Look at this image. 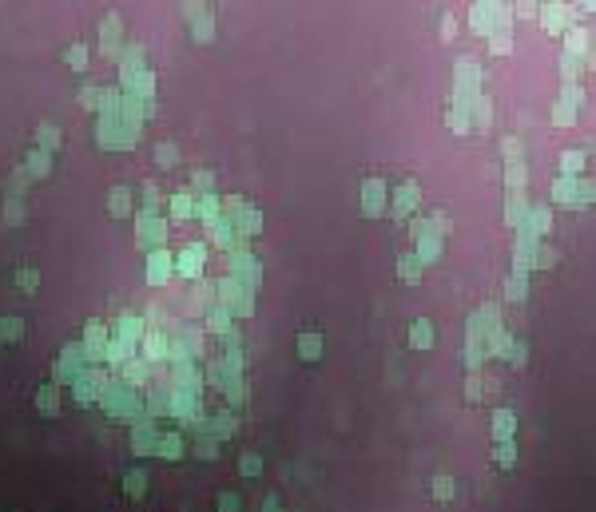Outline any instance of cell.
<instances>
[{"label":"cell","instance_id":"obj_1","mask_svg":"<svg viewBox=\"0 0 596 512\" xmlns=\"http://www.w3.org/2000/svg\"><path fill=\"white\" fill-rule=\"evenodd\" d=\"M108 382H112V373H108L104 366H88L80 377L72 382V397H76V405H84V409H88V405H96L99 393L108 389Z\"/></svg>","mask_w":596,"mask_h":512},{"label":"cell","instance_id":"obj_2","mask_svg":"<svg viewBox=\"0 0 596 512\" xmlns=\"http://www.w3.org/2000/svg\"><path fill=\"white\" fill-rule=\"evenodd\" d=\"M219 306L231 310V318H247V314H255V290H247L239 278H223L219 282Z\"/></svg>","mask_w":596,"mask_h":512},{"label":"cell","instance_id":"obj_3","mask_svg":"<svg viewBox=\"0 0 596 512\" xmlns=\"http://www.w3.org/2000/svg\"><path fill=\"white\" fill-rule=\"evenodd\" d=\"M160 421L155 417H140V421H131L128 425V437H131V453L135 457H155V445H160Z\"/></svg>","mask_w":596,"mask_h":512},{"label":"cell","instance_id":"obj_4","mask_svg":"<svg viewBox=\"0 0 596 512\" xmlns=\"http://www.w3.org/2000/svg\"><path fill=\"white\" fill-rule=\"evenodd\" d=\"M135 239H140L144 250H160L163 239H167V219H160L155 210H144V215H140V235H135Z\"/></svg>","mask_w":596,"mask_h":512},{"label":"cell","instance_id":"obj_5","mask_svg":"<svg viewBox=\"0 0 596 512\" xmlns=\"http://www.w3.org/2000/svg\"><path fill=\"white\" fill-rule=\"evenodd\" d=\"M119 382L128 385V389H140V393H144L147 385H151V362L140 357V353H131L128 362L119 366Z\"/></svg>","mask_w":596,"mask_h":512},{"label":"cell","instance_id":"obj_6","mask_svg":"<svg viewBox=\"0 0 596 512\" xmlns=\"http://www.w3.org/2000/svg\"><path fill=\"white\" fill-rule=\"evenodd\" d=\"M203 258H207V246H203V242H187V246L175 255V274L199 278V274H203Z\"/></svg>","mask_w":596,"mask_h":512},{"label":"cell","instance_id":"obj_7","mask_svg":"<svg viewBox=\"0 0 596 512\" xmlns=\"http://www.w3.org/2000/svg\"><path fill=\"white\" fill-rule=\"evenodd\" d=\"M171 274H175V255L171 250H163V246L160 250H147V282L151 286H163Z\"/></svg>","mask_w":596,"mask_h":512},{"label":"cell","instance_id":"obj_8","mask_svg":"<svg viewBox=\"0 0 596 512\" xmlns=\"http://www.w3.org/2000/svg\"><path fill=\"white\" fill-rule=\"evenodd\" d=\"M207 433L215 437V441H231V437L239 433V413H235L231 405H223V409H215V413L207 417Z\"/></svg>","mask_w":596,"mask_h":512},{"label":"cell","instance_id":"obj_9","mask_svg":"<svg viewBox=\"0 0 596 512\" xmlns=\"http://www.w3.org/2000/svg\"><path fill=\"white\" fill-rule=\"evenodd\" d=\"M386 195L390 191H386L382 179H366V187H362V215H366V219H378V215L386 210V203H390Z\"/></svg>","mask_w":596,"mask_h":512},{"label":"cell","instance_id":"obj_10","mask_svg":"<svg viewBox=\"0 0 596 512\" xmlns=\"http://www.w3.org/2000/svg\"><path fill=\"white\" fill-rule=\"evenodd\" d=\"M155 457H163V461H183V457H187L183 429H163L160 433V445H155Z\"/></svg>","mask_w":596,"mask_h":512},{"label":"cell","instance_id":"obj_11","mask_svg":"<svg viewBox=\"0 0 596 512\" xmlns=\"http://www.w3.org/2000/svg\"><path fill=\"white\" fill-rule=\"evenodd\" d=\"M421 203V187L414 183V179H405L402 187H398V199H394V207H390V215L394 219H410V210Z\"/></svg>","mask_w":596,"mask_h":512},{"label":"cell","instance_id":"obj_12","mask_svg":"<svg viewBox=\"0 0 596 512\" xmlns=\"http://www.w3.org/2000/svg\"><path fill=\"white\" fill-rule=\"evenodd\" d=\"M144 334H147V326H144V318H135V314H124V318H119V326H115V337H119L131 353L140 350Z\"/></svg>","mask_w":596,"mask_h":512},{"label":"cell","instance_id":"obj_13","mask_svg":"<svg viewBox=\"0 0 596 512\" xmlns=\"http://www.w3.org/2000/svg\"><path fill=\"white\" fill-rule=\"evenodd\" d=\"M294 350H298V357H302L307 366H314V362H323L326 342H323V334H318V330H302V334H298V346H294Z\"/></svg>","mask_w":596,"mask_h":512},{"label":"cell","instance_id":"obj_14","mask_svg":"<svg viewBox=\"0 0 596 512\" xmlns=\"http://www.w3.org/2000/svg\"><path fill=\"white\" fill-rule=\"evenodd\" d=\"M32 405H36V413H40V417H56V413H60V385H56V382L40 385V393L32 397Z\"/></svg>","mask_w":596,"mask_h":512},{"label":"cell","instance_id":"obj_15","mask_svg":"<svg viewBox=\"0 0 596 512\" xmlns=\"http://www.w3.org/2000/svg\"><path fill=\"white\" fill-rule=\"evenodd\" d=\"M140 357H147V362H167V353H171V342L163 334H155V330H147L144 342H140Z\"/></svg>","mask_w":596,"mask_h":512},{"label":"cell","instance_id":"obj_16","mask_svg":"<svg viewBox=\"0 0 596 512\" xmlns=\"http://www.w3.org/2000/svg\"><path fill=\"white\" fill-rule=\"evenodd\" d=\"M489 461H493V469H497V473H509V469H517V437H513V441H493V453H489Z\"/></svg>","mask_w":596,"mask_h":512},{"label":"cell","instance_id":"obj_17","mask_svg":"<svg viewBox=\"0 0 596 512\" xmlns=\"http://www.w3.org/2000/svg\"><path fill=\"white\" fill-rule=\"evenodd\" d=\"M489 433H493V441H513V437H517V413H513V409H497Z\"/></svg>","mask_w":596,"mask_h":512},{"label":"cell","instance_id":"obj_18","mask_svg":"<svg viewBox=\"0 0 596 512\" xmlns=\"http://www.w3.org/2000/svg\"><path fill=\"white\" fill-rule=\"evenodd\" d=\"M124 496H128L131 504H140L147 496V473L144 469H128V477H124Z\"/></svg>","mask_w":596,"mask_h":512},{"label":"cell","instance_id":"obj_19","mask_svg":"<svg viewBox=\"0 0 596 512\" xmlns=\"http://www.w3.org/2000/svg\"><path fill=\"white\" fill-rule=\"evenodd\" d=\"M191 457H199V461H219V457H223V441H215L211 433H203V437H195Z\"/></svg>","mask_w":596,"mask_h":512},{"label":"cell","instance_id":"obj_20","mask_svg":"<svg viewBox=\"0 0 596 512\" xmlns=\"http://www.w3.org/2000/svg\"><path fill=\"white\" fill-rule=\"evenodd\" d=\"M231 223H239V235L242 239H251V235H258L262 230V210H255V207H242Z\"/></svg>","mask_w":596,"mask_h":512},{"label":"cell","instance_id":"obj_21","mask_svg":"<svg viewBox=\"0 0 596 512\" xmlns=\"http://www.w3.org/2000/svg\"><path fill=\"white\" fill-rule=\"evenodd\" d=\"M235 469H239V477H242V480H258V477H262V457H258L255 449H242V453H239V464H235Z\"/></svg>","mask_w":596,"mask_h":512},{"label":"cell","instance_id":"obj_22","mask_svg":"<svg viewBox=\"0 0 596 512\" xmlns=\"http://www.w3.org/2000/svg\"><path fill=\"white\" fill-rule=\"evenodd\" d=\"M231 326H235V322H231V310L215 302V306L207 310V334H219V337H223L227 330H231Z\"/></svg>","mask_w":596,"mask_h":512},{"label":"cell","instance_id":"obj_23","mask_svg":"<svg viewBox=\"0 0 596 512\" xmlns=\"http://www.w3.org/2000/svg\"><path fill=\"white\" fill-rule=\"evenodd\" d=\"M398 278H402L405 286H418V282H421V262H418V255H402V258H398Z\"/></svg>","mask_w":596,"mask_h":512},{"label":"cell","instance_id":"obj_24","mask_svg":"<svg viewBox=\"0 0 596 512\" xmlns=\"http://www.w3.org/2000/svg\"><path fill=\"white\" fill-rule=\"evenodd\" d=\"M410 346H414V350H430V346H434V326L425 318H418L410 326Z\"/></svg>","mask_w":596,"mask_h":512},{"label":"cell","instance_id":"obj_25","mask_svg":"<svg viewBox=\"0 0 596 512\" xmlns=\"http://www.w3.org/2000/svg\"><path fill=\"white\" fill-rule=\"evenodd\" d=\"M195 203H199V199H195L191 187H187V191H175V195H171V215H175V219H191Z\"/></svg>","mask_w":596,"mask_h":512},{"label":"cell","instance_id":"obj_26","mask_svg":"<svg viewBox=\"0 0 596 512\" xmlns=\"http://www.w3.org/2000/svg\"><path fill=\"white\" fill-rule=\"evenodd\" d=\"M577 187H580V183H577L573 175H561V179H557V187H552L557 203H561V207H573V203H580V199H577Z\"/></svg>","mask_w":596,"mask_h":512},{"label":"cell","instance_id":"obj_27","mask_svg":"<svg viewBox=\"0 0 596 512\" xmlns=\"http://www.w3.org/2000/svg\"><path fill=\"white\" fill-rule=\"evenodd\" d=\"M557 258H561L557 246H548V242H537V246H532V266H537V270H552Z\"/></svg>","mask_w":596,"mask_h":512},{"label":"cell","instance_id":"obj_28","mask_svg":"<svg viewBox=\"0 0 596 512\" xmlns=\"http://www.w3.org/2000/svg\"><path fill=\"white\" fill-rule=\"evenodd\" d=\"M108 210H112L115 219H128V210H131V191H128V187H112Z\"/></svg>","mask_w":596,"mask_h":512},{"label":"cell","instance_id":"obj_29","mask_svg":"<svg viewBox=\"0 0 596 512\" xmlns=\"http://www.w3.org/2000/svg\"><path fill=\"white\" fill-rule=\"evenodd\" d=\"M430 496H434L437 504H450L453 496H457V484H453V477H434V484H430Z\"/></svg>","mask_w":596,"mask_h":512},{"label":"cell","instance_id":"obj_30","mask_svg":"<svg viewBox=\"0 0 596 512\" xmlns=\"http://www.w3.org/2000/svg\"><path fill=\"white\" fill-rule=\"evenodd\" d=\"M223 397L231 409H239L242 401H247V385H242V377H227L223 382Z\"/></svg>","mask_w":596,"mask_h":512},{"label":"cell","instance_id":"obj_31","mask_svg":"<svg viewBox=\"0 0 596 512\" xmlns=\"http://www.w3.org/2000/svg\"><path fill=\"white\" fill-rule=\"evenodd\" d=\"M28 171H32L36 179H48V171H52V159H48V151H28Z\"/></svg>","mask_w":596,"mask_h":512},{"label":"cell","instance_id":"obj_32","mask_svg":"<svg viewBox=\"0 0 596 512\" xmlns=\"http://www.w3.org/2000/svg\"><path fill=\"white\" fill-rule=\"evenodd\" d=\"M525 215H529V203H525L521 195H513V203L505 207V223H509V226H525Z\"/></svg>","mask_w":596,"mask_h":512},{"label":"cell","instance_id":"obj_33","mask_svg":"<svg viewBox=\"0 0 596 512\" xmlns=\"http://www.w3.org/2000/svg\"><path fill=\"white\" fill-rule=\"evenodd\" d=\"M505 298H509V302H525V298H529V282H525V274H513V278L505 282Z\"/></svg>","mask_w":596,"mask_h":512},{"label":"cell","instance_id":"obj_34","mask_svg":"<svg viewBox=\"0 0 596 512\" xmlns=\"http://www.w3.org/2000/svg\"><path fill=\"white\" fill-rule=\"evenodd\" d=\"M20 337H24V322L20 318H0V342L12 346V342H20Z\"/></svg>","mask_w":596,"mask_h":512},{"label":"cell","instance_id":"obj_35","mask_svg":"<svg viewBox=\"0 0 596 512\" xmlns=\"http://www.w3.org/2000/svg\"><path fill=\"white\" fill-rule=\"evenodd\" d=\"M580 171H584V151H564V155H561V175L577 179Z\"/></svg>","mask_w":596,"mask_h":512},{"label":"cell","instance_id":"obj_36","mask_svg":"<svg viewBox=\"0 0 596 512\" xmlns=\"http://www.w3.org/2000/svg\"><path fill=\"white\" fill-rule=\"evenodd\" d=\"M219 512H242V496L235 493V489H219Z\"/></svg>","mask_w":596,"mask_h":512},{"label":"cell","instance_id":"obj_37","mask_svg":"<svg viewBox=\"0 0 596 512\" xmlns=\"http://www.w3.org/2000/svg\"><path fill=\"white\" fill-rule=\"evenodd\" d=\"M505 362H509V366H513L517 373H521V369L529 366V346H525V342H513V346H509V357H505Z\"/></svg>","mask_w":596,"mask_h":512},{"label":"cell","instance_id":"obj_38","mask_svg":"<svg viewBox=\"0 0 596 512\" xmlns=\"http://www.w3.org/2000/svg\"><path fill=\"white\" fill-rule=\"evenodd\" d=\"M17 286L24 290V294H36V286H40V270H32V266L17 270Z\"/></svg>","mask_w":596,"mask_h":512},{"label":"cell","instance_id":"obj_39","mask_svg":"<svg viewBox=\"0 0 596 512\" xmlns=\"http://www.w3.org/2000/svg\"><path fill=\"white\" fill-rule=\"evenodd\" d=\"M155 159H160V167H163V171H171V167L179 163V151H175L171 144H160V147H155Z\"/></svg>","mask_w":596,"mask_h":512},{"label":"cell","instance_id":"obj_40","mask_svg":"<svg viewBox=\"0 0 596 512\" xmlns=\"http://www.w3.org/2000/svg\"><path fill=\"white\" fill-rule=\"evenodd\" d=\"M36 144H40V151H52V147L60 144L56 128H52V124H40V135H36Z\"/></svg>","mask_w":596,"mask_h":512},{"label":"cell","instance_id":"obj_41","mask_svg":"<svg viewBox=\"0 0 596 512\" xmlns=\"http://www.w3.org/2000/svg\"><path fill=\"white\" fill-rule=\"evenodd\" d=\"M505 183H513L517 191L525 187V163H521V159H509V171H505Z\"/></svg>","mask_w":596,"mask_h":512},{"label":"cell","instance_id":"obj_42","mask_svg":"<svg viewBox=\"0 0 596 512\" xmlns=\"http://www.w3.org/2000/svg\"><path fill=\"white\" fill-rule=\"evenodd\" d=\"M465 401L473 405V401H481V377L477 373H469L465 377Z\"/></svg>","mask_w":596,"mask_h":512},{"label":"cell","instance_id":"obj_43","mask_svg":"<svg viewBox=\"0 0 596 512\" xmlns=\"http://www.w3.org/2000/svg\"><path fill=\"white\" fill-rule=\"evenodd\" d=\"M501 151H505L509 159H521V139H501Z\"/></svg>","mask_w":596,"mask_h":512},{"label":"cell","instance_id":"obj_44","mask_svg":"<svg viewBox=\"0 0 596 512\" xmlns=\"http://www.w3.org/2000/svg\"><path fill=\"white\" fill-rule=\"evenodd\" d=\"M262 512H282V496H278V493H267V500H262Z\"/></svg>","mask_w":596,"mask_h":512},{"label":"cell","instance_id":"obj_45","mask_svg":"<svg viewBox=\"0 0 596 512\" xmlns=\"http://www.w3.org/2000/svg\"><path fill=\"white\" fill-rule=\"evenodd\" d=\"M195 187H199L203 195L211 191V175H207V171H199V175H195Z\"/></svg>","mask_w":596,"mask_h":512}]
</instances>
